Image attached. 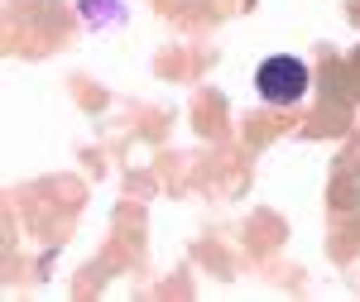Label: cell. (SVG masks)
<instances>
[{
    "instance_id": "6da1fadb",
    "label": "cell",
    "mask_w": 360,
    "mask_h": 302,
    "mask_svg": "<svg viewBox=\"0 0 360 302\" xmlns=\"http://www.w3.org/2000/svg\"><path fill=\"white\" fill-rule=\"evenodd\" d=\"M255 91H259V101H269V106H293V101H303L307 96V63L303 58H264L259 67H255Z\"/></svg>"
}]
</instances>
